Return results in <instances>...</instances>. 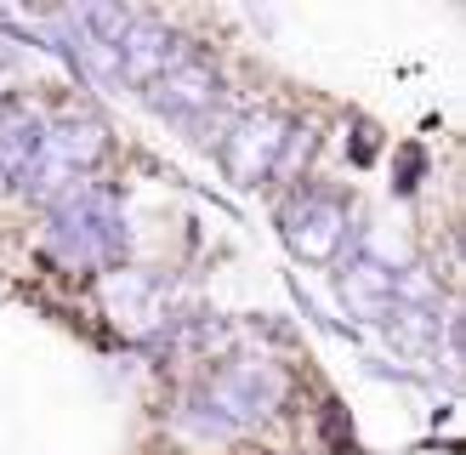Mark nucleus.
Wrapping results in <instances>:
<instances>
[{"mask_svg":"<svg viewBox=\"0 0 466 455\" xmlns=\"http://www.w3.org/2000/svg\"><path fill=\"white\" fill-rule=\"evenodd\" d=\"M46 245H52V257L68 273H91V268L114 262V257H120V245H126V217H120V205H114V194L97 188V182L68 188L52 205Z\"/></svg>","mask_w":466,"mask_h":455,"instance_id":"1","label":"nucleus"},{"mask_svg":"<svg viewBox=\"0 0 466 455\" xmlns=\"http://www.w3.org/2000/svg\"><path fill=\"white\" fill-rule=\"evenodd\" d=\"M279 370L262 359H239L228 364V370H217L211 381L199 387V393L188 399V427L211 432V439H233V432H245L268 416V410L279 404Z\"/></svg>","mask_w":466,"mask_h":455,"instance_id":"2","label":"nucleus"},{"mask_svg":"<svg viewBox=\"0 0 466 455\" xmlns=\"http://www.w3.org/2000/svg\"><path fill=\"white\" fill-rule=\"evenodd\" d=\"M108 154V131L91 114H68V120L46 126V143L35 154V166L17 177V194L35 205H57L68 188H80L91 177V166Z\"/></svg>","mask_w":466,"mask_h":455,"instance_id":"3","label":"nucleus"},{"mask_svg":"<svg viewBox=\"0 0 466 455\" xmlns=\"http://www.w3.org/2000/svg\"><path fill=\"white\" fill-rule=\"evenodd\" d=\"M143 97H148L154 114H166V120L199 131L205 143H211V136H222V126H217V108H222V68H217L211 57L182 52L154 86H143Z\"/></svg>","mask_w":466,"mask_h":455,"instance_id":"4","label":"nucleus"},{"mask_svg":"<svg viewBox=\"0 0 466 455\" xmlns=\"http://www.w3.org/2000/svg\"><path fill=\"white\" fill-rule=\"evenodd\" d=\"M290 120L273 108H250L239 114L233 126H222L217 148H222V166L228 177L239 182V188H256V182H268L279 166H285V148H290Z\"/></svg>","mask_w":466,"mask_h":455,"instance_id":"5","label":"nucleus"},{"mask_svg":"<svg viewBox=\"0 0 466 455\" xmlns=\"http://www.w3.org/2000/svg\"><path fill=\"white\" fill-rule=\"evenodd\" d=\"M279 228H285V245L296 250L301 262H330L341 257L347 234H353V222H347V205L336 194H296L285 211H279Z\"/></svg>","mask_w":466,"mask_h":455,"instance_id":"6","label":"nucleus"},{"mask_svg":"<svg viewBox=\"0 0 466 455\" xmlns=\"http://www.w3.org/2000/svg\"><path fill=\"white\" fill-rule=\"evenodd\" d=\"M108 52H114V80H126V86H154L182 52H188V46H182L159 17L131 12V17L120 23V35H114Z\"/></svg>","mask_w":466,"mask_h":455,"instance_id":"7","label":"nucleus"},{"mask_svg":"<svg viewBox=\"0 0 466 455\" xmlns=\"http://www.w3.org/2000/svg\"><path fill=\"white\" fill-rule=\"evenodd\" d=\"M46 114H35L29 103H6L0 108V171H6V182H17L23 171L35 166V154L46 143Z\"/></svg>","mask_w":466,"mask_h":455,"instance_id":"8","label":"nucleus"},{"mask_svg":"<svg viewBox=\"0 0 466 455\" xmlns=\"http://www.w3.org/2000/svg\"><path fill=\"white\" fill-rule=\"evenodd\" d=\"M0 188H6V171H0Z\"/></svg>","mask_w":466,"mask_h":455,"instance_id":"9","label":"nucleus"}]
</instances>
